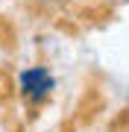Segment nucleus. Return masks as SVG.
Listing matches in <instances>:
<instances>
[{"instance_id": "1", "label": "nucleus", "mask_w": 129, "mask_h": 132, "mask_svg": "<svg viewBox=\"0 0 129 132\" xmlns=\"http://www.w3.org/2000/svg\"><path fill=\"white\" fill-rule=\"evenodd\" d=\"M18 88H21V94H24V100H29L32 106H38V103H44V100L53 94L56 79H53V73H50L44 65H35V68L21 71V76H18Z\"/></svg>"}, {"instance_id": "2", "label": "nucleus", "mask_w": 129, "mask_h": 132, "mask_svg": "<svg viewBox=\"0 0 129 132\" xmlns=\"http://www.w3.org/2000/svg\"><path fill=\"white\" fill-rule=\"evenodd\" d=\"M38 6H44V9H56V6H62L65 0H35Z\"/></svg>"}]
</instances>
